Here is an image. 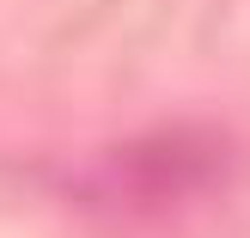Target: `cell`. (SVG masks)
Here are the masks:
<instances>
[{"label": "cell", "instance_id": "6da1fadb", "mask_svg": "<svg viewBox=\"0 0 250 238\" xmlns=\"http://www.w3.org/2000/svg\"><path fill=\"white\" fill-rule=\"evenodd\" d=\"M110 171H116L122 202H177V195L208 190L226 171V147L202 129H177V134H153L141 147H122Z\"/></svg>", "mask_w": 250, "mask_h": 238}]
</instances>
